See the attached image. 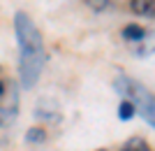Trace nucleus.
<instances>
[{
	"label": "nucleus",
	"mask_w": 155,
	"mask_h": 151,
	"mask_svg": "<svg viewBox=\"0 0 155 151\" xmlns=\"http://www.w3.org/2000/svg\"><path fill=\"white\" fill-rule=\"evenodd\" d=\"M14 33H16V42H19V81L23 88H32L37 84L42 67L46 63V51L42 35L35 28L26 12L14 14Z\"/></svg>",
	"instance_id": "f257e3e1"
},
{
	"label": "nucleus",
	"mask_w": 155,
	"mask_h": 151,
	"mask_svg": "<svg viewBox=\"0 0 155 151\" xmlns=\"http://www.w3.org/2000/svg\"><path fill=\"white\" fill-rule=\"evenodd\" d=\"M116 91H120L125 95L127 102L134 105V109H139V114L143 116V121L153 128L155 125V100H153V93L146 88L143 84L134 81L130 77H118L116 79Z\"/></svg>",
	"instance_id": "f03ea898"
},
{
	"label": "nucleus",
	"mask_w": 155,
	"mask_h": 151,
	"mask_svg": "<svg viewBox=\"0 0 155 151\" xmlns=\"http://www.w3.org/2000/svg\"><path fill=\"white\" fill-rule=\"evenodd\" d=\"M155 0H130V9L139 16H153Z\"/></svg>",
	"instance_id": "7ed1b4c3"
},
{
	"label": "nucleus",
	"mask_w": 155,
	"mask_h": 151,
	"mask_svg": "<svg viewBox=\"0 0 155 151\" xmlns=\"http://www.w3.org/2000/svg\"><path fill=\"white\" fill-rule=\"evenodd\" d=\"M120 35H123V39H127V42H141V39H146V30H143L141 26H137V23L125 26L123 30H120Z\"/></svg>",
	"instance_id": "20e7f679"
},
{
	"label": "nucleus",
	"mask_w": 155,
	"mask_h": 151,
	"mask_svg": "<svg viewBox=\"0 0 155 151\" xmlns=\"http://www.w3.org/2000/svg\"><path fill=\"white\" fill-rule=\"evenodd\" d=\"M120 151H150V144L141 137H132V139H127V144H123Z\"/></svg>",
	"instance_id": "39448f33"
},
{
	"label": "nucleus",
	"mask_w": 155,
	"mask_h": 151,
	"mask_svg": "<svg viewBox=\"0 0 155 151\" xmlns=\"http://www.w3.org/2000/svg\"><path fill=\"white\" fill-rule=\"evenodd\" d=\"M118 116H120V121H130V118L134 116V105L127 102V100H123L120 107H118Z\"/></svg>",
	"instance_id": "423d86ee"
},
{
	"label": "nucleus",
	"mask_w": 155,
	"mask_h": 151,
	"mask_svg": "<svg viewBox=\"0 0 155 151\" xmlns=\"http://www.w3.org/2000/svg\"><path fill=\"white\" fill-rule=\"evenodd\" d=\"M26 139H28V142H44V139H46V132L42 130V128H30L28 135H26Z\"/></svg>",
	"instance_id": "0eeeda50"
},
{
	"label": "nucleus",
	"mask_w": 155,
	"mask_h": 151,
	"mask_svg": "<svg viewBox=\"0 0 155 151\" xmlns=\"http://www.w3.org/2000/svg\"><path fill=\"white\" fill-rule=\"evenodd\" d=\"M14 114H16V102H14V105H9V107H0V125L7 123Z\"/></svg>",
	"instance_id": "6e6552de"
},
{
	"label": "nucleus",
	"mask_w": 155,
	"mask_h": 151,
	"mask_svg": "<svg viewBox=\"0 0 155 151\" xmlns=\"http://www.w3.org/2000/svg\"><path fill=\"white\" fill-rule=\"evenodd\" d=\"M84 2L91 7V9H95V12H104V9L111 5V0H84Z\"/></svg>",
	"instance_id": "1a4fd4ad"
},
{
	"label": "nucleus",
	"mask_w": 155,
	"mask_h": 151,
	"mask_svg": "<svg viewBox=\"0 0 155 151\" xmlns=\"http://www.w3.org/2000/svg\"><path fill=\"white\" fill-rule=\"evenodd\" d=\"M2 95H5V84L0 81V98H2Z\"/></svg>",
	"instance_id": "9d476101"
},
{
	"label": "nucleus",
	"mask_w": 155,
	"mask_h": 151,
	"mask_svg": "<svg viewBox=\"0 0 155 151\" xmlns=\"http://www.w3.org/2000/svg\"><path fill=\"white\" fill-rule=\"evenodd\" d=\"M0 70H2V67H0Z\"/></svg>",
	"instance_id": "9b49d317"
}]
</instances>
